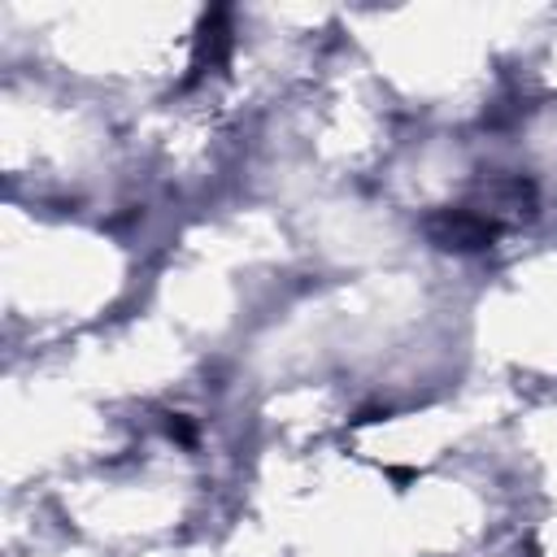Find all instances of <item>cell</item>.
<instances>
[{"mask_svg":"<svg viewBox=\"0 0 557 557\" xmlns=\"http://www.w3.org/2000/svg\"><path fill=\"white\" fill-rule=\"evenodd\" d=\"M165 431H170V435H174V440H183V444H191V426H187V422H183V418H174V422H170V426H165Z\"/></svg>","mask_w":557,"mask_h":557,"instance_id":"obj_1","label":"cell"}]
</instances>
